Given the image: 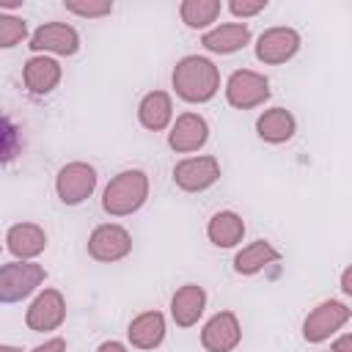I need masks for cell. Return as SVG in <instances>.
Instances as JSON below:
<instances>
[{"mask_svg":"<svg viewBox=\"0 0 352 352\" xmlns=\"http://www.w3.org/2000/svg\"><path fill=\"white\" fill-rule=\"evenodd\" d=\"M170 80H173L176 94L184 102H192V104L209 102L217 94V88H220V72H217V66L209 58H201V55L182 58L173 66Z\"/></svg>","mask_w":352,"mask_h":352,"instance_id":"1","label":"cell"},{"mask_svg":"<svg viewBox=\"0 0 352 352\" xmlns=\"http://www.w3.org/2000/svg\"><path fill=\"white\" fill-rule=\"evenodd\" d=\"M148 198V176L138 168L132 170H121L118 176L110 179V184L104 187L102 195V209L113 217H124L138 212Z\"/></svg>","mask_w":352,"mask_h":352,"instance_id":"2","label":"cell"},{"mask_svg":"<svg viewBox=\"0 0 352 352\" xmlns=\"http://www.w3.org/2000/svg\"><path fill=\"white\" fill-rule=\"evenodd\" d=\"M47 272L41 264L33 261H8L0 267V300L3 302H19L28 294H33L44 283Z\"/></svg>","mask_w":352,"mask_h":352,"instance_id":"3","label":"cell"},{"mask_svg":"<svg viewBox=\"0 0 352 352\" xmlns=\"http://www.w3.org/2000/svg\"><path fill=\"white\" fill-rule=\"evenodd\" d=\"M226 99H228L231 107H239V110L264 104L270 99V80L258 72L239 69L226 82Z\"/></svg>","mask_w":352,"mask_h":352,"instance_id":"4","label":"cell"},{"mask_svg":"<svg viewBox=\"0 0 352 352\" xmlns=\"http://www.w3.org/2000/svg\"><path fill=\"white\" fill-rule=\"evenodd\" d=\"M349 319V308L338 300H324L319 302L302 322V338L308 344H319V341H327L336 330H341Z\"/></svg>","mask_w":352,"mask_h":352,"instance_id":"5","label":"cell"},{"mask_svg":"<svg viewBox=\"0 0 352 352\" xmlns=\"http://www.w3.org/2000/svg\"><path fill=\"white\" fill-rule=\"evenodd\" d=\"M96 187V170L88 165V162H69L58 170L55 176V190H58V198L66 204V206H77L82 204Z\"/></svg>","mask_w":352,"mask_h":352,"instance_id":"6","label":"cell"},{"mask_svg":"<svg viewBox=\"0 0 352 352\" xmlns=\"http://www.w3.org/2000/svg\"><path fill=\"white\" fill-rule=\"evenodd\" d=\"M220 179V162L209 154L187 157L173 168V182L187 192H201Z\"/></svg>","mask_w":352,"mask_h":352,"instance_id":"7","label":"cell"},{"mask_svg":"<svg viewBox=\"0 0 352 352\" xmlns=\"http://www.w3.org/2000/svg\"><path fill=\"white\" fill-rule=\"evenodd\" d=\"M66 319V302L63 294L58 289H44L28 308L25 322L30 330L36 333H47V330H58Z\"/></svg>","mask_w":352,"mask_h":352,"instance_id":"8","label":"cell"},{"mask_svg":"<svg viewBox=\"0 0 352 352\" xmlns=\"http://www.w3.org/2000/svg\"><path fill=\"white\" fill-rule=\"evenodd\" d=\"M300 50V33L292 28H270L256 41V58L261 63H286Z\"/></svg>","mask_w":352,"mask_h":352,"instance_id":"9","label":"cell"},{"mask_svg":"<svg viewBox=\"0 0 352 352\" xmlns=\"http://www.w3.org/2000/svg\"><path fill=\"white\" fill-rule=\"evenodd\" d=\"M129 250H132V236L126 234V228L116 223H104L94 228V234L88 236V253L96 261H118Z\"/></svg>","mask_w":352,"mask_h":352,"instance_id":"10","label":"cell"},{"mask_svg":"<svg viewBox=\"0 0 352 352\" xmlns=\"http://www.w3.org/2000/svg\"><path fill=\"white\" fill-rule=\"evenodd\" d=\"M33 52H55V55H74L80 50V36L72 25L63 22H47L41 25L28 44Z\"/></svg>","mask_w":352,"mask_h":352,"instance_id":"11","label":"cell"},{"mask_svg":"<svg viewBox=\"0 0 352 352\" xmlns=\"http://www.w3.org/2000/svg\"><path fill=\"white\" fill-rule=\"evenodd\" d=\"M239 338H242V330H239V319L234 311L214 314L201 330V344L209 352H231L239 344Z\"/></svg>","mask_w":352,"mask_h":352,"instance_id":"12","label":"cell"},{"mask_svg":"<svg viewBox=\"0 0 352 352\" xmlns=\"http://www.w3.org/2000/svg\"><path fill=\"white\" fill-rule=\"evenodd\" d=\"M209 138V126L198 113H182L168 135V146L173 151H198Z\"/></svg>","mask_w":352,"mask_h":352,"instance_id":"13","label":"cell"},{"mask_svg":"<svg viewBox=\"0 0 352 352\" xmlns=\"http://www.w3.org/2000/svg\"><path fill=\"white\" fill-rule=\"evenodd\" d=\"M6 248L11 256H16L19 261H28V258H36L44 248H47V234L41 226L36 223H16L8 228L6 234Z\"/></svg>","mask_w":352,"mask_h":352,"instance_id":"14","label":"cell"},{"mask_svg":"<svg viewBox=\"0 0 352 352\" xmlns=\"http://www.w3.org/2000/svg\"><path fill=\"white\" fill-rule=\"evenodd\" d=\"M22 80L33 96H44L60 82V63L47 55H33L22 69Z\"/></svg>","mask_w":352,"mask_h":352,"instance_id":"15","label":"cell"},{"mask_svg":"<svg viewBox=\"0 0 352 352\" xmlns=\"http://www.w3.org/2000/svg\"><path fill=\"white\" fill-rule=\"evenodd\" d=\"M204 308H206V292H204L201 286H195V283L182 286V289L170 297V316H173V322H176L179 327L195 324V322L201 319Z\"/></svg>","mask_w":352,"mask_h":352,"instance_id":"16","label":"cell"},{"mask_svg":"<svg viewBox=\"0 0 352 352\" xmlns=\"http://www.w3.org/2000/svg\"><path fill=\"white\" fill-rule=\"evenodd\" d=\"M126 336H129L132 346H138V349H154L165 338V316L160 311H146V314H140V316H135L129 322Z\"/></svg>","mask_w":352,"mask_h":352,"instance_id":"17","label":"cell"},{"mask_svg":"<svg viewBox=\"0 0 352 352\" xmlns=\"http://www.w3.org/2000/svg\"><path fill=\"white\" fill-rule=\"evenodd\" d=\"M248 41H250V30H248V25H242V22L220 25V28L204 33V38H201V44H204L209 52H217V55L236 52V50H242Z\"/></svg>","mask_w":352,"mask_h":352,"instance_id":"18","label":"cell"},{"mask_svg":"<svg viewBox=\"0 0 352 352\" xmlns=\"http://www.w3.org/2000/svg\"><path fill=\"white\" fill-rule=\"evenodd\" d=\"M297 124H294V116L286 110V107H272V110H264L256 121V132L261 140L267 143H286L292 135H294Z\"/></svg>","mask_w":352,"mask_h":352,"instance_id":"19","label":"cell"},{"mask_svg":"<svg viewBox=\"0 0 352 352\" xmlns=\"http://www.w3.org/2000/svg\"><path fill=\"white\" fill-rule=\"evenodd\" d=\"M170 116H173V104H170V96L165 91H151L140 99L138 118L146 129H151V132L165 129L170 124Z\"/></svg>","mask_w":352,"mask_h":352,"instance_id":"20","label":"cell"},{"mask_svg":"<svg viewBox=\"0 0 352 352\" xmlns=\"http://www.w3.org/2000/svg\"><path fill=\"white\" fill-rule=\"evenodd\" d=\"M206 236L217 248H234L245 236V223H242V217L236 212H228V209L217 212V214H212V220L206 226Z\"/></svg>","mask_w":352,"mask_h":352,"instance_id":"21","label":"cell"},{"mask_svg":"<svg viewBox=\"0 0 352 352\" xmlns=\"http://www.w3.org/2000/svg\"><path fill=\"white\" fill-rule=\"evenodd\" d=\"M278 258H280V253H278L270 242L258 239V242H250L248 248H242V250L234 256V270H236L239 275H256L258 270H264L267 264H272V261H278Z\"/></svg>","mask_w":352,"mask_h":352,"instance_id":"22","label":"cell"},{"mask_svg":"<svg viewBox=\"0 0 352 352\" xmlns=\"http://www.w3.org/2000/svg\"><path fill=\"white\" fill-rule=\"evenodd\" d=\"M220 11H223L220 0H184L179 6L182 22L187 28H206L220 16Z\"/></svg>","mask_w":352,"mask_h":352,"instance_id":"23","label":"cell"},{"mask_svg":"<svg viewBox=\"0 0 352 352\" xmlns=\"http://www.w3.org/2000/svg\"><path fill=\"white\" fill-rule=\"evenodd\" d=\"M66 11L77 14V16H107L113 11V3L110 0H63Z\"/></svg>","mask_w":352,"mask_h":352,"instance_id":"24","label":"cell"},{"mask_svg":"<svg viewBox=\"0 0 352 352\" xmlns=\"http://www.w3.org/2000/svg\"><path fill=\"white\" fill-rule=\"evenodd\" d=\"M25 36H28V28H25L22 19L8 16V14L0 16V47L8 50V47H14V44H19Z\"/></svg>","mask_w":352,"mask_h":352,"instance_id":"25","label":"cell"},{"mask_svg":"<svg viewBox=\"0 0 352 352\" xmlns=\"http://www.w3.org/2000/svg\"><path fill=\"white\" fill-rule=\"evenodd\" d=\"M228 8H231L234 16H242L245 19V16H253V14L264 11L267 8V0H231Z\"/></svg>","mask_w":352,"mask_h":352,"instance_id":"26","label":"cell"},{"mask_svg":"<svg viewBox=\"0 0 352 352\" xmlns=\"http://www.w3.org/2000/svg\"><path fill=\"white\" fill-rule=\"evenodd\" d=\"M30 352H66V341H63V338H50V341H44V344L33 346Z\"/></svg>","mask_w":352,"mask_h":352,"instance_id":"27","label":"cell"},{"mask_svg":"<svg viewBox=\"0 0 352 352\" xmlns=\"http://www.w3.org/2000/svg\"><path fill=\"white\" fill-rule=\"evenodd\" d=\"M333 352H352V333L349 336H338L333 341Z\"/></svg>","mask_w":352,"mask_h":352,"instance_id":"28","label":"cell"},{"mask_svg":"<svg viewBox=\"0 0 352 352\" xmlns=\"http://www.w3.org/2000/svg\"><path fill=\"white\" fill-rule=\"evenodd\" d=\"M341 292L352 297V264H349V267L341 272Z\"/></svg>","mask_w":352,"mask_h":352,"instance_id":"29","label":"cell"},{"mask_svg":"<svg viewBox=\"0 0 352 352\" xmlns=\"http://www.w3.org/2000/svg\"><path fill=\"white\" fill-rule=\"evenodd\" d=\"M96 352H129V349H126L121 341H104V344H102Z\"/></svg>","mask_w":352,"mask_h":352,"instance_id":"30","label":"cell"},{"mask_svg":"<svg viewBox=\"0 0 352 352\" xmlns=\"http://www.w3.org/2000/svg\"><path fill=\"white\" fill-rule=\"evenodd\" d=\"M0 352H19V349H16V346H8V344H6V346H0Z\"/></svg>","mask_w":352,"mask_h":352,"instance_id":"31","label":"cell"}]
</instances>
